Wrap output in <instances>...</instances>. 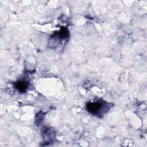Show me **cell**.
<instances>
[{
    "mask_svg": "<svg viewBox=\"0 0 147 147\" xmlns=\"http://www.w3.org/2000/svg\"><path fill=\"white\" fill-rule=\"evenodd\" d=\"M106 106L104 105L103 102H93V103H89L87 105V109L89 112L92 114H96L98 113H100V110H102L104 112L106 110Z\"/></svg>",
    "mask_w": 147,
    "mask_h": 147,
    "instance_id": "obj_1",
    "label": "cell"
},
{
    "mask_svg": "<svg viewBox=\"0 0 147 147\" xmlns=\"http://www.w3.org/2000/svg\"><path fill=\"white\" fill-rule=\"evenodd\" d=\"M26 84L22 81H19L16 83V88L21 92L24 91L26 88Z\"/></svg>",
    "mask_w": 147,
    "mask_h": 147,
    "instance_id": "obj_2",
    "label": "cell"
}]
</instances>
